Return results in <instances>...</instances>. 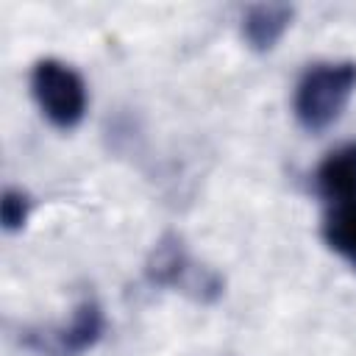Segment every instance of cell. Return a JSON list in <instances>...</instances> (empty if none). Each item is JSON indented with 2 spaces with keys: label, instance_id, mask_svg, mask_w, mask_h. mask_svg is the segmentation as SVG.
<instances>
[{
  "label": "cell",
  "instance_id": "8992f818",
  "mask_svg": "<svg viewBox=\"0 0 356 356\" xmlns=\"http://www.w3.org/2000/svg\"><path fill=\"white\" fill-rule=\"evenodd\" d=\"M192 273V261L186 256L184 242L175 234H167L159 239V245L150 250L145 275L153 286H186V275Z\"/></svg>",
  "mask_w": 356,
  "mask_h": 356
},
{
  "label": "cell",
  "instance_id": "6da1fadb",
  "mask_svg": "<svg viewBox=\"0 0 356 356\" xmlns=\"http://www.w3.org/2000/svg\"><path fill=\"white\" fill-rule=\"evenodd\" d=\"M356 92V61H325L309 67L295 86V117L298 122L317 134L339 120L348 100Z\"/></svg>",
  "mask_w": 356,
  "mask_h": 356
},
{
  "label": "cell",
  "instance_id": "7a4b0ae2",
  "mask_svg": "<svg viewBox=\"0 0 356 356\" xmlns=\"http://www.w3.org/2000/svg\"><path fill=\"white\" fill-rule=\"evenodd\" d=\"M31 95L50 125L70 131L86 114L83 78L58 58H42L31 70Z\"/></svg>",
  "mask_w": 356,
  "mask_h": 356
},
{
  "label": "cell",
  "instance_id": "52a82bcc",
  "mask_svg": "<svg viewBox=\"0 0 356 356\" xmlns=\"http://www.w3.org/2000/svg\"><path fill=\"white\" fill-rule=\"evenodd\" d=\"M323 239L334 253L356 264V203H339L328 209L323 222Z\"/></svg>",
  "mask_w": 356,
  "mask_h": 356
},
{
  "label": "cell",
  "instance_id": "277c9868",
  "mask_svg": "<svg viewBox=\"0 0 356 356\" xmlns=\"http://www.w3.org/2000/svg\"><path fill=\"white\" fill-rule=\"evenodd\" d=\"M103 328H106L103 309L95 300H81L72 309L70 320L53 334V350L61 356H78L97 345V339L103 337Z\"/></svg>",
  "mask_w": 356,
  "mask_h": 356
},
{
  "label": "cell",
  "instance_id": "3957f363",
  "mask_svg": "<svg viewBox=\"0 0 356 356\" xmlns=\"http://www.w3.org/2000/svg\"><path fill=\"white\" fill-rule=\"evenodd\" d=\"M317 192L331 203H356V142L328 153L314 172Z\"/></svg>",
  "mask_w": 356,
  "mask_h": 356
},
{
  "label": "cell",
  "instance_id": "5b68a950",
  "mask_svg": "<svg viewBox=\"0 0 356 356\" xmlns=\"http://www.w3.org/2000/svg\"><path fill=\"white\" fill-rule=\"evenodd\" d=\"M292 14H295L292 6H284V3H259V6H250L245 11V17H242V39L248 42L250 50L267 53L286 33V28L292 22Z\"/></svg>",
  "mask_w": 356,
  "mask_h": 356
},
{
  "label": "cell",
  "instance_id": "ba28073f",
  "mask_svg": "<svg viewBox=\"0 0 356 356\" xmlns=\"http://www.w3.org/2000/svg\"><path fill=\"white\" fill-rule=\"evenodd\" d=\"M28 214H31V200L22 189H6L3 192V200H0V220H3V228L8 234L14 231H22L25 222H28Z\"/></svg>",
  "mask_w": 356,
  "mask_h": 356
}]
</instances>
